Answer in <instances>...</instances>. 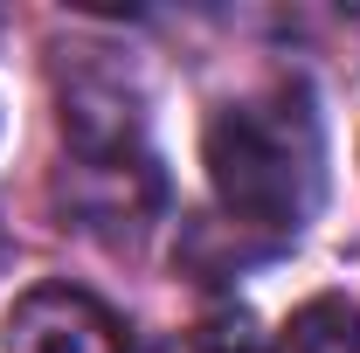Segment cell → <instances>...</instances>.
Instances as JSON below:
<instances>
[{
  "instance_id": "cell-2",
  "label": "cell",
  "mask_w": 360,
  "mask_h": 353,
  "mask_svg": "<svg viewBox=\"0 0 360 353\" xmlns=\"http://www.w3.org/2000/svg\"><path fill=\"white\" fill-rule=\"evenodd\" d=\"M7 353H132L118 312L97 305L77 284H35L21 291L14 312H7V333H0Z\"/></svg>"
},
{
  "instance_id": "cell-1",
  "label": "cell",
  "mask_w": 360,
  "mask_h": 353,
  "mask_svg": "<svg viewBox=\"0 0 360 353\" xmlns=\"http://www.w3.org/2000/svg\"><path fill=\"white\" fill-rule=\"evenodd\" d=\"M201 167L222 215L264 243H291L326 194V125L305 84L236 97L201 132Z\"/></svg>"
},
{
  "instance_id": "cell-4",
  "label": "cell",
  "mask_w": 360,
  "mask_h": 353,
  "mask_svg": "<svg viewBox=\"0 0 360 353\" xmlns=\"http://www.w3.org/2000/svg\"><path fill=\"white\" fill-rule=\"evenodd\" d=\"M153 353H229L222 340H167V347H153Z\"/></svg>"
},
{
  "instance_id": "cell-3",
  "label": "cell",
  "mask_w": 360,
  "mask_h": 353,
  "mask_svg": "<svg viewBox=\"0 0 360 353\" xmlns=\"http://www.w3.org/2000/svg\"><path fill=\"white\" fill-rule=\"evenodd\" d=\"M270 353H360V312L340 291H326V298H312L284 319Z\"/></svg>"
}]
</instances>
